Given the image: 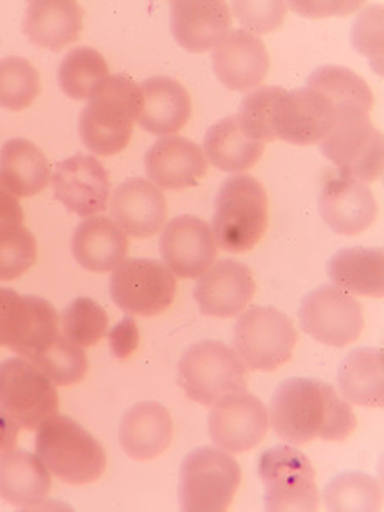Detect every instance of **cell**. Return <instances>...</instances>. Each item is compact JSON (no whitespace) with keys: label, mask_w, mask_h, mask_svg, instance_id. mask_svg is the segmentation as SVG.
I'll return each instance as SVG.
<instances>
[{"label":"cell","mask_w":384,"mask_h":512,"mask_svg":"<svg viewBox=\"0 0 384 512\" xmlns=\"http://www.w3.org/2000/svg\"><path fill=\"white\" fill-rule=\"evenodd\" d=\"M268 422L280 439L301 446L318 437L323 441H344L355 429V414L332 384L320 379L291 378L275 388Z\"/></svg>","instance_id":"obj_1"},{"label":"cell","mask_w":384,"mask_h":512,"mask_svg":"<svg viewBox=\"0 0 384 512\" xmlns=\"http://www.w3.org/2000/svg\"><path fill=\"white\" fill-rule=\"evenodd\" d=\"M142 91L132 77H106L81 113L79 132L84 146L96 156H115L128 146L139 118Z\"/></svg>","instance_id":"obj_2"},{"label":"cell","mask_w":384,"mask_h":512,"mask_svg":"<svg viewBox=\"0 0 384 512\" xmlns=\"http://www.w3.org/2000/svg\"><path fill=\"white\" fill-rule=\"evenodd\" d=\"M36 431L38 458L62 482L88 485L103 477L108 461L105 448L79 422L55 414Z\"/></svg>","instance_id":"obj_3"},{"label":"cell","mask_w":384,"mask_h":512,"mask_svg":"<svg viewBox=\"0 0 384 512\" xmlns=\"http://www.w3.org/2000/svg\"><path fill=\"white\" fill-rule=\"evenodd\" d=\"M268 227V197L262 183L250 175L229 176L216 197L212 233L227 253L255 248Z\"/></svg>","instance_id":"obj_4"},{"label":"cell","mask_w":384,"mask_h":512,"mask_svg":"<svg viewBox=\"0 0 384 512\" xmlns=\"http://www.w3.org/2000/svg\"><path fill=\"white\" fill-rule=\"evenodd\" d=\"M178 384L193 402L212 407L224 396L248 390L246 366L217 340L192 345L178 362Z\"/></svg>","instance_id":"obj_5"},{"label":"cell","mask_w":384,"mask_h":512,"mask_svg":"<svg viewBox=\"0 0 384 512\" xmlns=\"http://www.w3.org/2000/svg\"><path fill=\"white\" fill-rule=\"evenodd\" d=\"M241 466L219 448L193 449L181 463L178 497L183 511L222 512L233 504Z\"/></svg>","instance_id":"obj_6"},{"label":"cell","mask_w":384,"mask_h":512,"mask_svg":"<svg viewBox=\"0 0 384 512\" xmlns=\"http://www.w3.org/2000/svg\"><path fill=\"white\" fill-rule=\"evenodd\" d=\"M320 149L340 175L364 185L383 173V134L364 111L340 113L330 134L321 140Z\"/></svg>","instance_id":"obj_7"},{"label":"cell","mask_w":384,"mask_h":512,"mask_svg":"<svg viewBox=\"0 0 384 512\" xmlns=\"http://www.w3.org/2000/svg\"><path fill=\"white\" fill-rule=\"evenodd\" d=\"M297 330L289 316L272 306L246 309L234 325V352L255 371H275L291 361Z\"/></svg>","instance_id":"obj_8"},{"label":"cell","mask_w":384,"mask_h":512,"mask_svg":"<svg viewBox=\"0 0 384 512\" xmlns=\"http://www.w3.org/2000/svg\"><path fill=\"white\" fill-rule=\"evenodd\" d=\"M258 475L262 478L263 501L270 512L318 509L320 492L315 470L306 454L291 446H275L258 460Z\"/></svg>","instance_id":"obj_9"},{"label":"cell","mask_w":384,"mask_h":512,"mask_svg":"<svg viewBox=\"0 0 384 512\" xmlns=\"http://www.w3.org/2000/svg\"><path fill=\"white\" fill-rule=\"evenodd\" d=\"M113 303L128 315L158 316L173 304L176 275L152 258H125L110 280Z\"/></svg>","instance_id":"obj_10"},{"label":"cell","mask_w":384,"mask_h":512,"mask_svg":"<svg viewBox=\"0 0 384 512\" xmlns=\"http://www.w3.org/2000/svg\"><path fill=\"white\" fill-rule=\"evenodd\" d=\"M0 408L16 420L21 429L36 431L59 410L55 384L24 357L0 362Z\"/></svg>","instance_id":"obj_11"},{"label":"cell","mask_w":384,"mask_h":512,"mask_svg":"<svg viewBox=\"0 0 384 512\" xmlns=\"http://www.w3.org/2000/svg\"><path fill=\"white\" fill-rule=\"evenodd\" d=\"M297 313L303 332L330 347L352 344L364 330L362 304L335 284L306 294Z\"/></svg>","instance_id":"obj_12"},{"label":"cell","mask_w":384,"mask_h":512,"mask_svg":"<svg viewBox=\"0 0 384 512\" xmlns=\"http://www.w3.org/2000/svg\"><path fill=\"white\" fill-rule=\"evenodd\" d=\"M60 335L59 315L52 304L9 289L0 316V347L33 362Z\"/></svg>","instance_id":"obj_13"},{"label":"cell","mask_w":384,"mask_h":512,"mask_svg":"<svg viewBox=\"0 0 384 512\" xmlns=\"http://www.w3.org/2000/svg\"><path fill=\"white\" fill-rule=\"evenodd\" d=\"M338 113L325 94L313 88H279L272 106L275 139L296 146H313L330 134Z\"/></svg>","instance_id":"obj_14"},{"label":"cell","mask_w":384,"mask_h":512,"mask_svg":"<svg viewBox=\"0 0 384 512\" xmlns=\"http://www.w3.org/2000/svg\"><path fill=\"white\" fill-rule=\"evenodd\" d=\"M209 434L226 453H246L262 443L268 432V412L260 398L239 391L212 405Z\"/></svg>","instance_id":"obj_15"},{"label":"cell","mask_w":384,"mask_h":512,"mask_svg":"<svg viewBox=\"0 0 384 512\" xmlns=\"http://www.w3.org/2000/svg\"><path fill=\"white\" fill-rule=\"evenodd\" d=\"M159 250L166 267L180 279H197L216 262L212 227L195 216L175 217L164 226Z\"/></svg>","instance_id":"obj_16"},{"label":"cell","mask_w":384,"mask_h":512,"mask_svg":"<svg viewBox=\"0 0 384 512\" xmlns=\"http://www.w3.org/2000/svg\"><path fill=\"white\" fill-rule=\"evenodd\" d=\"M55 197L77 216H96L110 202V175L94 156L76 154L52 173Z\"/></svg>","instance_id":"obj_17"},{"label":"cell","mask_w":384,"mask_h":512,"mask_svg":"<svg viewBox=\"0 0 384 512\" xmlns=\"http://www.w3.org/2000/svg\"><path fill=\"white\" fill-rule=\"evenodd\" d=\"M212 65L217 79L227 89L250 93L260 88L268 76L270 57L260 36L246 30H233L214 48Z\"/></svg>","instance_id":"obj_18"},{"label":"cell","mask_w":384,"mask_h":512,"mask_svg":"<svg viewBox=\"0 0 384 512\" xmlns=\"http://www.w3.org/2000/svg\"><path fill=\"white\" fill-rule=\"evenodd\" d=\"M255 292L250 268L233 258H224L200 275L193 296L204 315L233 318L245 311Z\"/></svg>","instance_id":"obj_19"},{"label":"cell","mask_w":384,"mask_h":512,"mask_svg":"<svg viewBox=\"0 0 384 512\" xmlns=\"http://www.w3.org/2000/svg\"><path fill=\"white\" fill-rule=\"evenodd\" d=\"M209 169L204 149L180 135L161 137L146 154L149 180L161 190H185L204 180Z\"/></svg>","instance_id":"obj_20"},{"label":"cell","mask_w":384,"mask_h":512,"mask_svg":"<svg viewBox=\"0 0 384 512\" xmlns=\"http://www.w3.org/2000/svg\"><path fill=\"white\" fill-rule=\"evenodd\" d=\"M231 9L222 0H178L171 2V31L188 52H209L231 31Z\"/></svg>","instance_id":"obj_21"},{"label":"cell","mask_w":384,"mask_h":512,"mask_svg":"<svg viewBox=\"0 0 384 512\" xmlns=\"http://www.w3.org/2000/svg\"><path fill=\"white\" fill-rule=\"evenodd\" d=\"M320 216L333 233L355 236L373 226L378 204L371 188L361 181L335 176L321 192Z\"/></svg>","instance_id":"obj_22"},{"label":"cell","mask_w":384,"mask_h":512,"mask_svg":"<svg viewBox=\"0 0 384 512\" xmlns=\"http://www.w3.org/2000/svg\"><path fill=\"white\" fill-rule=\"evenodd\" d=\"M111 216L132 238H151L164 227L168 204L163 190L147 178H130L113 193Z\"/></svg>","instance_id":"obj_23"},{"label":"cell","mask_w":384,"mask_h":512,"mask_svg":"<svg viewBox=\"0 0 384 512\" xmlns=\"http://www.w3.org/2000/svg\"><path fill=\"white\" fill-rule=\"evenodd\" d=\"M142 106L137 123L154 135L178 134L192 117V99L181 82L156 76L140 84Z\"/></svg>","instance_id":"obj_24"},{"label":"cell","mask_w":384,"mask_h":512,"mask_svg":"<svg viewBox=\"0 0 384 512\" xmlns=\"http://www.w3.org/2000/svg\"><path fill=\"white\" fill-rule=\"evenodd\" d=\"M173 439V419L158 402L137 403L128 408L120 422L123 451L137 461L156 460Z\"/></svg>","instance_id":"obj_25"},{"label":"cell","mask_w":384,"mask_h":512,"mask_svg":"<svg viewBox=\"0 0 384 512\" xmlns=\"http://www.w3.org/2000/svg\"><path fill=\"white\" fill-rule=\"evenodd\" d=\"M84 21L74 0H35L26 9L23 31L38 47L60 52L79 38Z\"/></svg>","instance_id":"obj_26"},{"label":"cell","mask_w":384,"mask_h":512,"mask_svg":"<svg viewBox=\"0 0 384 512\" xmlns=\"http://www.w3.org/2000/svg\"><path fill=\"white\" fill-rule=\"evenodd\" d=\"M128 238L110 217L93 216L76 227L72 255L89 272H110L127 258Z\"/></svg>","instance_id":"obj_27"},{"label":"cell","mask_w":384,"mask_h":512,"mask_svg":"<svg viewBox=\"0 0 384 512\" xmlns=\"http://www.w3.org/2000/svg\"><path fill=\"white\" fill-rule=\"evenodd\" d=\"M52 490V475L38 454L12 449L0 456V499L12 506H36Z\"/></svg>","instance_id":"obj_28"},{"label":"cell","mask_w":384,"mask_h":512,"mask_svg":"<svg viewBox=\"0 0 384 512\" xmlns=\"http://www.w3.org/2000/svg\"><path fill=\"white\" fill-rule=\"evenodd\" d=\"M326 272L335 286L355 296L383 297V248H342L328 260Z\"/></svg>","instance_id":"obj_29"},{"label":"cell","mask_w":384,"mask_h":512,"mask_svg":"<svg viewBox=\"0 0 384 512\" xmlns=\"http://www.w3.org/2000/svg\"><path fill=\"white\" fill-rule=\"evenodd\" d=\"M383 366V350H352L338 366V388L345 400L361 407H383Z\"/></svg>","instance_id":"obj_30"},{"label":"cell","mask_w":384,"mask_h":512,"mask_svg":"<svg viewBox=\"0 0 384 512\" xmlns=\"http://www.w3.org/2000/svg\"><path fill=\"white\" fill-rule=\"evenodd\" d=\"M52 169L45 152L28 139H11L0 151V178L16 197H33L47 188Z\"/></svg>","instance_id":"obj_31"},{"label":"cell","mask_w":384,"mask_h":512,"mask_svg":"<svg viewBox=\"0 0 384 512\" xmlns=\"http://www.w3.org/2000/svg\"><path fill=\"white\" fill-rule=\"evenodd\" d=\"M263 152L265 144L248 139L239 127L236 115L222 118L205 134V158L226 173H246L260 161Z\"/></svg>","instance_id":"obj_32"},{"label":"cell","mask_w":384,"mask_h":512,"mask_svg":"<svg viewBox=\"0 0 384 512\" xmlns=\"http://www.w3.org/2000/svg\"><path fill=\"white\" fill-rule=\"evenodd\" d=\"M306 86L325 94L338 115L344 111L373 110L374 96L369 84L347 67L323 65L309 76Z\"/></svg>","instance_id":"obj_33"},{"label":"cell","mask_w":384,"mask_h":512,"mask_svg":"<svg viewBox=\"0 0 384 512\" xmlns=\"http://www.w3.org/2000/svg\"><path fill=\"white\" fill-rule=\"evenodd\" d=\"M108 76L110 69L105 57L91 47L70 50L59 69L60 88L76 101L91 98Z\"/></svg>","instance_id":"obj_34"},{"label":"cell","mask_w":384,"mask_h":512,"mask_svg":"<svg viewBox=\"0 0 384 512\" xmlns=\"http://www.w3.org/2000/svg\"><path fill=\"white\" fill-rule=\"evenodd\" d=\"M325 506L333 512L378 511L381 485L367 473H342L326 485Z\"/></svg>","instance_id":"obj_35"},{"label":"cell","mask_w":384,"mask_h":512,"mask_svg":"<svg viewBox=\"0 0 384 512\" xmlns=\"http://www.w3.org/2000/svg\"><path fill=\"white\" fill-rule=\"evenodd\" d=\"M41 93L40 72L26 59H0V106L9 111L26 110Z\"/></svg>","instance_id":"obj_36"},{"label":"cell","mask_w":384,"mask_h":512,"mask_svg":"<svg viewBox=\"0 0 384 512\" xmlns=\"http://www.w3.org/2000/svg\"><path fill=\"white\" fill-rule=\"evenodd\" d=\"M108 325L110 320L105 309L91 297H77L60 318L62 335L82 349L98 344L108 332Z\"/></svg>","instance_id":"obj_37"},{"label":"cell","mask_w":384,"mask_h":512,"mask_svg":"<svg viewBox=\"0 0 384 512\" xmlns=\"http://www.w3.org/2000/svg\"><path fill=\"white\" fill-rule=\"evenodd\" d=\"M38 245L28 227L0 222V280L11 282L28 272L36 262Z\"/></svg>","instance_id":"obj_38"},{"label":"cell","mask_w":384,"mask_h":512,"mask_svg":"<svg viewBox=\"0 0 384 512\" xmlns=\"http://www.w3.org/2000/svg\"><path fill=\"white\" fill-rule=\"evenodd\" d=\"M41 373L55 386H70L79 383L88 373V357L79 345L60 335L43 354L33 361Z\"/></svg>","instance_id":"obj_39"},{"label":"cell","mask_w":384,"mask_h":512,"mask_svg":"<svg viewBox=\"0 0 384 512\" xmlns=\"http://www.w3.org/2000/svg\"><path fill=\"white\" fill-rule=\"evenodd\" d=\"M277 93V86H262L253 89L241 101L236 120L248 139L263 144L275 139L272 132V106Z\"/></svg>","instance_id":"obj_40"},{"label":"cell","mask_w":384,"mask_h":512,"mask_svg":"<svg viewBox=\"0 0 384 512\" xmlns=\"http://www.w3.org/2000/svg\"><path fill=\"white\" fill-rule=\"evenodd\" d=\"M233 9L239 23L256 36L277 30L287 14V4L282 0H238Z\"/></svg>","instance_id":"obj_41"},{"label":"cell","mask_w":384,"mask_h":512,"mask_svg":"<svg viewBox=\"0 0 384 512\" xmlns=\"http://www.w3.org/2000/svg\"><path fill=\"white\" fill-rule=\"evenodd\" d=\"M352 45L362 55L373 60L374 65L381 62V52H383V12H381V7H369L359 14V18L355 19L354 28H352Z\"/></svg>","instance_id":"obj_42"},{"label":"cell","mask_w":384,"mask_h":512,"mask_svg":"<svg viewBox=\"0 0 384 512\" xmlns=\"http://www.w3.org/2000/svg\"><path fill=\"white\" fill-rule=\"evenodd\" d=\"M111 352L118 359H128L139 347V328L132 316L123 318L118 325L113 326L108 335Z\"/></svg>","instance_id":"obj_43"},{"label":"cell","mask_w":384,"mask_h":512,"mask_svg":"<svg viewBox=\"0 0 384 512\" xmlns=\"http://www.w3.org/2000/svg\"><path fill=\"white\" fill-rule=\"evenodd\" d=\"M0 222H16V224L24 222V212L19 204V197L4 185L2 178H0Z\"/></svg>","instance_id":"obj_44"},{"label":"cell","mask_w":384,"mask_h":512,"mask_svg":"<svg viewBox=\"0 0 384 512\" xmlns=\"http://www.w3.org/2000/svg\"><path fill=\"white\" fill-rule=\"evenodd\" d=\"M19 431L21 425L0 408V456L9 453L18 446Z\"/></svg>","instance_id":"obj_45"}]
</instances>
